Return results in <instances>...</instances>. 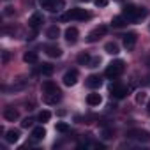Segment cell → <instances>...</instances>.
I'll return each mask as SVG.
<instances>
[{
	"label": "cell",
	"mask_w": 150,
	"mask_h": 150,
	"mask_svg": "<svg viewBox=\"0 0 150 150\" xmlns=\"http://www.w3.org/2000/svg\"><path fill=\"white\" fill-rule=\"evenodd\" d=\"M23 60H25L27 64H35V62L39 60V57H37L35 51H27V53L23 55Z\"/></svg>",
	"instance_id": "obj_21"
},
{
	"label": "cell",
	"mask_w": 150,
	"mask_h": 150,
	"mask_svg": "<svg viewBox=\"0 0 150 150\" xmlns=\"http://www.w3.org/2000/svg\"><path fill=\"white\" fill-rule=\"evenodd\" d=\"M39 6L42 9H48V11L55 13V11H60L64 7V0H39Z\"/></svg>",
	"instance_id": "obj_4"
},
{
	"label": "cell",
	"mask_w": 150,
	"mask_h": 150,
	"mask_svg": "<svg viewBox=\"0 0 150 150\" xmlns=\"http://www.w3.org/2000/svg\"><path fill=\"white\" fill-rule=\"evenodd\" d=\"M4 117H6V120H9V122H14V120H18L20 113H18L14 108H6V110H4Z\"/></svg>",
	"instance_id": "obj_15"
},
{
	"label": "cell",
	"mask_w": 150,
	"mask_h": 150,
	"mask_svg": "<svg viewBox=\"0 0 150 150\" xmlns=\"http://www.w3.org/2000/svg\"><path fill=\"white\" fill-rule=\"evenodd\" d=\"M99 64H101V57H94V58H90L88 67H99Z\"/></svg>",
	"instance_id": "obj_28"
},
{
	"label": "cell",
	"mask_w": 150,
	"mask_h": 150,
	"mask_svg": "<svg viewBox=\"0 0 150 150\" xmlns=\"http://www.w3.org/2000/svg\"><path fill=\"white\" fill-rule=\"evenodd\" d=\"M90 18V13L88 11H85V9H80V7H76V9H69L65 14H62L60 16V20L62 21H69V20H88Z\"/></svg>",
	"instance_id": "obj_1"
},
{
	"label": "cell",
	"mask_w": 150,
	"mask_h": 150,
	"mask_svg": "<svg viewBox=\"0 0 150 150\" xmlns=\"http://www.w3.org/2000/svg\"><path fill=\"white\" fill-rule=\"evenodd\" d=\"M104 51H106V53H110V55H118L120 48H118V44H117V42H108V44L104 46Z\"/></svg>",
	"instance_id": "obj_20"
},
{
	"label": "cell",
	"mask_w": 150,
	"mask_h": 150,
	"mask_svg": "<svg viewBox=\"0 0 150 150\" xmlns=\"http://www.w3.org/2000/svg\"><path fill=\"white\" fill-rule=\"evenodd\" d=\"M57 131H58V132H67V131H69V125L64 124V122H58V124H57Z\"/></svg>",
	"instance_id": "obj_29"
},
{
	"label": "cell",
	"mask_w": 150,
	"mask_h": 150,
	"mask_svg": "<svg viewBox=\"0 0 150 150\" xmlns=\"http://www.w3.org/2000/svg\"><path fill=\"white\" fill-rule=\"evenodd\" d=\"M145 101H146V92H138V94H136V103L141 104V103H145Z\"/></svg>",
	"instance_id": "obj_26"
},
{
	"label": "cell",
	"mask_w": 150,
	"mask_h": 150,
	"mask_svg": "<svg viewBox=\"0 0 150 150\" xmlns=\"http://www.w3.org/2000/svg\"><path fill=\"white\" fill-rule=\"evenodd\" d=\"M103 138H104V139L113 138V131H111V129H104V131H103Z\"/></svg>",
	"instance_id": "obj_31"
},
{
	"label": "cell",
	"mask_w": 150,
	"mask_h": 150,
	"mask_svg": "<svg viewBox=\"0 0 150 150\" xmlns=\"http://www.w3.org/2000/svg\"><path fill=\"white\" fill-rule=\"evenodd\" d=\"M78 62H80V64H88V62H90V55H87V53H81V55L78 57Z\"/></svg>",
	"instance_id": "obj_27"
},
{
	"label": "cell",
	"mask_w": 150,
	"mask_h": 150,
	"mask_svg": "<svg viewBox=\"0 0 150 150\" xmlns=\"http://www.w3.org/2000/svg\"><path fill=\"white\" fill-rule=\"evenodd\" d=\"M85 2H88V0H85Z\"/></svg>",
	"instance_id": "obj_37"
},
{
	"label": "cell",
	"mask_w": 150,
	"mask_h": 150,
	"mask_svg": "<svg viewBox=\"0 0 150 150\" xmlns=\"http://www.w3.org/2000/svg\"><path fill=\"white\" fill-rule=\"evenodd\" d=\"M111 96L113 97H117V99H122V97H125L127 96V87H124V85H113L111 87Z\"/></svg>",
	"instance_id": "obj_10"
},
{
	"label": "cell",
	"mask_w": 150,
	"mask_h": 150,
	"mask_svg": "<svg viewBox=\"0 0 150 150\" xmlns=\"http://www.w3.org/2000/svg\"><path fill=\"white\" fill-rule=\"evenodd\" d=\"M148 13H146V9H143V7H136V6H125L124 7V16L125 18H129V20H141V18H145Z\"/></svg>",
	"instance_id": "obj_2"
},
{
	"label": "cell",
	"mask_w": 150,
	"mask_h": 150,
	"mask_svg": "<svg viewBox=\"0 0 150 150\" xmlns=\"http://www.w3.org/2000/svg\"><path fill=\"white\" fill-rule=\"evenodd\" d=\"M7 60H9V53H7V51H4V55H2V62L6 64Z\"/></svg>",
	"instance_id": "obj_34"
},
{
	"label": "cell",
	"mask_w": 150,
	"mask_h": 150,
	"mask_svg": "<svg viewBox=\"0 0 150 150\" xmlns=\"http://www.w3.org/2000/svg\"><path fill=\"white\" fill-rule=\"evenodd\" d=\"M125 23H127V21H125V18H124V16H117V18H113V21H111V25H113V27H117V28H122Z\"/></svg>",
	"instance_id": "obj_24"
},
{
	"label": "cell",
	"mask_w": 150,
	"mask_h": 150,
	"mask_svg": "<svg viewBox=\"0 0 150 150\" xmlns=\"http://www.w3.org/2000/svg\"><path fill=\"white\" fill-rule=\"evenodd\" d=\"M94 4H96L97 7H106V6H108V0H94Z\"/></svg>",
	"instance_id": "obj_32"
},
{
	"label": "cell",
	"mask_w": 150,
	"mask_h": 150,
	"mask_svg": "<svg viewBox=\"0 0 150 150\" xmlns=\"http://www.w3.org/2000/svg\"><path fill=\"white\" fill-rule=\"evenodd\" d=\"M60 99H62V94H60V92L44 94V103H46V104H57V103H60Z\"/></svg>",
	"instance_id": "obj_11"
},
{
	"label": "cell",
	"mask_w": 150,
	"mask_h": 150,
	"mask_svg": "<svg viewBox=\"0 0 150 150\" xmlns=\"http://www.w3.org/2000/svg\"><path fill=\"white\" fill-rule=\"evenodd\" d=\"M58 35H60V28H58L57 25L50 27V28H48V32H46V37H48V39H57Z\"/></svg>",
	"instance_id": "obj_22"
},
{
	"label": "cell",
	"mask_w": 150,
	"mask_h": 150,
	"mask_svg": "<svg viewBox=\"0 0 150 150\" xmlns=\"http://www.w3.org/2000/svg\"><path fill=\"white\" fill-rule=\"evenodd\" d=\"M18 139H20V131L18 129H9L6 132V141L7 143H16Z\"/></svg>",
	"instance_id": "obj_13"
},
{
	"label": "cell",
	"mask_w": 150,
	"mask_h": 150,
	"mask_svg": "<svg viewBox=\"0 0 150 150\" xmlns=\"http://www.w3.org/2000/svg\"><path fill=\"white\" fill-rule=\"evenodd\" d=\"M51 92H60V90L53 81H44L42 83V94H51Z\"/></svg>",
	"instance_id": "obj_18"
},
{
	"label": "cell",
	"mask_w": 150,
	"mask_h": 150,
	"mask_svg": "<svg viewBox=\"0 0 150 150\" xmlns=\"http://www.w3.org/2000/svg\"><path fill=\"white\" fill-rule=\"evenodd\" d=\"M87 103H88L90 106H99V104L103 103V97H101L99 94H88V97H87Z\"/></svg>",
	"instance_id": "obj_19"
},
{
	"label": "cell",
	"mask_w": 150,
	"mask_h": 150,
	"mask_svg": "<svg viewBox=\"0 0 150 150\" xmlns=\"http://www.w3.org/2000/svg\"><path fill=\"white\" fill-rule=\"evenodd\" d=\"M146 113L150 115V101H148V104H146Z\"/></svg>",
	"instance_id": "obj_35"
},
{
	"label": "cell",
	"mask_w": 150,
	"mask_h": 150,
	"mask_svg": "<svg viewBox=\"0 0 150 150\" xmlns=\"http://www.w3.org/2000/svg\"><path fill=\"white\" fill-rule=\"evenodd\" d=\"M117 2H122V0H117Z\"/></svg>",
	"instance_id": "obj_36"
},
{
	"label": "cell",
	"mask_w": 150,
	"mask_h": 150,
	"mask_svg": "<svg viewBox=\"0 0 150 150\" xmlns=\"http://www.w3.org/2000/svg\"><path fill=\"white\" fill-rule=\"evenodd\" d=\"M136 41H138V35H136V34H132V32L125 34V35H124V48H125L127 51L134 50V46H136Z\"/></svg>",
	"instance_id": "obj_6"
},
{
	"label": "cell",
	"mask_w": 150,
	"mask_h": 150,
	"mask_svg": "<svg viewBox=\"0 0 150 150\" xmlns=\"http://www.w3.org/2000/svg\"><path fill=\"white\" fill-rule=\"evenodd\" d=\"M50 118H51V113H50V111H46V110H44V111H41V113L37 115V120H39V122H42V124H44V122H48Z\"/></svg>",
	"instance_id": "obj_25"
},
{
	"label": "cell",
	"mask_w": 150,
	"mask_h": 150,
	"mask_svg": "<svg viewBox=\"0 0 150 150\" xmlns=\"http://www.w3.org/2000/svg\"><path fill=\"white\" fill-rule=\"evenodd\" d=\"M101 83H103V80L99 76H96V74H92V76L87 78V87H90V88H99Z\"/></svg>",
	"instance_id": "obj_14"
},
{
	"label": "cell",
	"mask_w": 150,
	"mask_h": 150,
	"mask_svg": "<svg viewBox=\"0 0 150 150\" xmlns=\"http://www.w3.org/2000/svg\"><path fill=\"white\" fill-rule=\"evenodd\" d=\"M42 21H44V20H42V16H41L39 13H35V14H32V16H30L28 25H30L32 28H39V27L42 25Z\"/></svg>",
	"instance_id": "obj_12"
},
{
	"label": "cell",
	"mask_w": 150,
	"mask_h": 150,
	"mask_svg": "<svg viewBox=\"0 0 150 150\" xmlns=\"http://www.w3.org/2000/svg\"><path fill=\"white\" fill-rule=\"evenodd\" d=\"M6 14H7V16H13V14H14L13 7H6Z\"/></svg>",
	"instance_id": "obj_33"
},
{
	"label": "cell",
	"mask_w": 150,
	"mask_h": 150,
	"mask_svg": "<svg viewBox=\"0 0 150 150\" xmlns=\"http://www.w3.org/2000/svg\"><path fill=\"white\" fill-rule=\"evenodd\" d=\"M39 71H41V74H44V76H50V74L53 72V65L51 64H42L39 67Z\"/></svg>",
	"instance_id": "obj_23"
},
{
	"label": "cell",
	"mask_w": 150,
	"mask_h": 150,
	"mask_svg": "<svg viewBox=\"0 0 150 150\" xmlns=\"http://www.w3.org/2000/svg\"><path fill=\"white\" fill-rule=\"evenodd\" d=\"M32 124H34V118H30V117H27L23 122H21V127H25V129H28V127H32Z\"/></svg>",
	"instance_id": "obj_30"
},
{
	"label": "cell",
	"mask_w": 150,
	"mask_h": 150,
	"mask_svg": "<svg viewBox=\"0 0 150 150\" xmlns=\"http://www.w3.org/2000/svg\"><path fill=\"white\" fill-rule=\"evenodd\" d=\"M127 136L136 139V141H150V134L146 131H129Z\"/></svg>",
	"instance_id": "obj_8"
},
{
	"label": "cell",
	"mask_w": 150,
	"mask_h": 150,
	"mask_svg": "<svg viewBox=\"0 0 150 150\" xmlns=\"http://www.w3.org/2000/svg\"><path fill=\"white\" fill-rule=\"evenodd\" d=\"M78 35H80V32H78V28H74V27H69L67 30H65V41L69 42V44H74L78 41Z\"/></svg>",
	"instance_id": "obj_9"
},
{
	"label": "cell",
	"mask_w": 150,
	"mask_h": 150,
	"mask_svg": "<svg viewBox=\"0 0 150 150\" xmlns=\"http://www.w3.org/2000/svg\"><path fill=\"white\" fill-rule=\"evenodd\" d=\"M124 72V62L122 60H115V62H111L108 67H106V76L108 78H118L120 74Z\"/></svg>",
	"instance_id": "obj_3"
},
{
	"label": "cell",
	"mask_w": 150,
	"mask_h": 150,
	"mask_svg": "<svg viewBox=\"0 0 150 150\" xmlns=\"http://www.w3.org/2000/svg\"><path fill=\"white\" fill-rule=\"evenodd\" d=\"M32 138H34L35 141H39V139H44V138H46V129H44L42 125L35 127V129L32 131Z\"/></svg>",
	"instance_id": "obj_16"
},
{
	"label": "cell",
	"mask_w": 150,
	"mask_h": 150,
	"mask_svg": "<svg viewBox=\"0 0 150 150\" xmlns=\"http://www.w3.org/2000/svg\"><path fill=\"white\" fill-rule=\"evenodd\" d=\"M46 53H48V57H51V58L62 57V50H60L58 46H46Z\"/></svg>",
	"instance_id": "obj_17"
},
{
	"label": "cell",
	"mask_w": 150,
	"mask_h": 150,
	"mask_svg": "<svg viewBox=\"0 0 150 150\" xmlns=\"http://www.w3.org/2000/svg\"><path fill=\"white\" fill-rule=\"evenodd\" d=\"M64 85L65 87H74L76 85V81H78V71L76 69H71V71H67L65 74H64Z\"/></svg>",
	"instance_id": "obj_5"
},
{
	"label": "cell",
	"mask_w": 150,
	"mask_h": 150,
	"mask_svg": "<svg viewBox=\"0 0 150 150\" xmlns=\"http://www.w3.org/2000/svg\"><path fill=\"white\" fill-rule=\"evenodd\" d=\"M104 34H106V27H104V25H101V27H96V28H94V30L88 34L87 41H88V42H96V41H97L101 35H104Z\"/></svg>",
	"instance_id": "obj_7"
}]
</instances>
